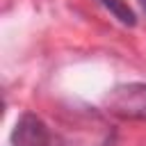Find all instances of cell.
Listing matches in <instances>:
<instances>
[{
    "label": "cell",
    "mask_w": 146,
    "mask_h": 146,
    "mask_svg": "<svg viewBox=\"0 0 146 146\" xmlns=\"http://www.w3.org/2000/svg\"><path fill=\"white\" fill-rule=\"evenodd\" d=\"M11 146H52V132L34 112H23L11 130Z\"/></svg>",
    "instance_id": "3"
},
{
    "label": "cell",
    "mask_w": 146,
    "mask_h": 146,
    "mask_svg": "<svg viewBox=\"0 0 146 146\" xmlns=\"http://www.w3.org/2000/svg\"><path fill=\"white\" fill-rule=\"evenodd\" d=\"M57 146H114L116 128L105 114L84 103H68L57 114Z\"/></svg>",
    "instance_id": "1"
},
{
    "label": "cell",
    "mask_w": 146,
    "mask_h": 146,
    "mask_svg": "<svg viewBox=\"0 0 146 146\" xmlns=\"http://www.w3.org/2000/svg\"><path fill=\"white\" fill-rule=\"evenodd\" d=\"M105 112L119 119L146 121V82H125L110 89L103 98Z\"/></svg>",
    "instance_id": "2"
},
{
    "label": "cell",
    "mask_w": 146,
    "mask_h": 146,
    "mask_svg": "<svg viewBox=\"0 0 146 146\" xmlns=\"http://www.w3.org/2000/svg\"><path fill=\"white\" fill-rule=\"evenodd\" d=\"M139 5H141V9L146 11V0H139Z\"/></svg>",
    "instance_id": "5"
},
{
    "label": "cell",
    "mask_w": 146,
    "mask_h": 146,
    "mask_svg": "<svg viewBox=\"0 0 146 146\" xmlns=\"http://www.w3.org/2000/svg\"><path fill=\"white\" fill-rule=\"evenodd\" d=\"M121 25H128V27H135L137 25V16H135V11L128 7V2L125 0H98Z\"/></svg>",
    "instance_id": "4"
}]
</instances>
